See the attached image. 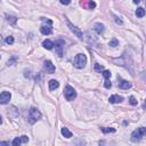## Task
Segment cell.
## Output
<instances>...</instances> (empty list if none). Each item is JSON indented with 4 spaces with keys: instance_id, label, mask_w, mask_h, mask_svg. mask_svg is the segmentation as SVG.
Wrapping results in <instances>:
<instances>
[{
    "instance_id": "cell-29",
    "label": "cell",
    "mask_w": 146,
    "mask_h": 146,
    "mask_svg": "<svg viewBox=\"0 0 146 146\" xmlns=\"http://www.w3.org/2000/svg\"><path fill=\"white\" fill-rule=\"evenodd\" d=\"M59 1H61V4L62 5H70V2H71V0H59Z\"/></svg>"
},
{
    "instance_id": "cell-26",
    "label": "cell",
    "mask_w": 146,
    "mask_h": 146,
    "mask_svg": "<svg viewBox=\"0 0 146 146\" xmlns=\"http://www.w3.org/2000/svg\"><path fill=\"white\" fill-rule=\"evenodd\" d=\"M129 103H130L131 105H134V106H135V105H137V100H136V98L132 97V96H131V97H130V99H129Z\"/></svg>"
},
{
    "instance_id": "cell-4",
    "label": "cell",
    "mask_w": 146,
    "mask_h": 146,
    "mask_svg": "<svg viewBox=\"0 0 146 146\" xmlns=\"http://www.w3.org/2000/svg\"><path fill=\"white\" fill-rule=\"evenodd\" d=\"M30 119H31V122H35V121L40 120L41 119L40 111L36 110L35 107H31V108H30Z\"/></svg>"
},
{
    "instance_id": "cell-33",
    "label": "cell",
    "mask_w": 146,
    "mask_h": 146,
    "mask_svg": "<svg viewBox=\"0 0 146 146\" xmlns=\"http://www.w3.org/2000/svg\"><path fill=\"white\" fill-rule=\"evenodd\" d=\"M1 123H2V118L0 116V124H1Z\"/></svg>"
},
{
    "instance_id": "cell-17",
    "label": "cell",
    "mask_w": 146,
    "mask_h": 146,
    "mask_svg": "<svg viewBox=\"0 0 146 146\" xmlns=\"http://www.w3.org/2000/svg\"><path fill=\"white\" fill-rule=\"evenodd\" d=\"M136 16H137V17H139V18L144 17V16H145V9H144L143 7H139V8H137Z\"/></svg>"
},
{
    "instance_id": "cell-10",
    "label": "cell",
    "mask_w": 146,
    "mask_h": 146,
    "mask_svg": "<svg viewBox=\"0 0 146 146\" xmlns=\"http://www.w3.org/2000/svg\"><path fill=\"white\" fill-rule=\"evenodd\" d=\"M119 87H120L121 89H129V88H131V83H130L129 81H127V80L120 79L119 80Z\"/></svg>"
},
{
    "instance_id": "cell-20",
    "label": "cell",
    "mask_w": 146,
    "mask_h": 146,
    "mask_svg": "<svg viewBox=\"0 0 146 146\" xmlns=\"http://www.w3.org/2000/svg\"><path fill=\"white\" fill-rule=\"evenodd\" d=\"M95 71L98 73H100L104 71V67H103V65H100V64H95Z\"/></svg>"
},
{
    "instance_id": "cell-15",
    "label": "cell",
    "mask_w": 146,
    "mask_h": 146,
    "mask_svg": "<svg viewBox=\"0 0 146 146\" xmlns=\"http://www.w3.org/2000/svg\"><path fill=\"white\" fill-rule=\"evenodd\" d=\"M59 87V82L56 81V80H50L49 81V89L50 90H55Z\"/></svg>"
},
{
    "instance_id": "cell-1",
    "label": "cell",
    "mask_w": 146,
    "mask_h": 146,
    "mask_svg": "<svg viewBox=\"0 0 146 146\" xmlns=\"http://www.w3.org/2000/svg\"><path fill=\"white\" fill-rule=\"evenodd\" d=\"M87 64V57L84 54H78L73 61V65L77 68H83Z\"/></svg>"
},
{
    "instance_id": "cell-24",
    "label": "cell",
    "mask_w": 146,
    "mask_h": 146,
    "mask_svg": "<svg viewBox=\"0 0 146 146\" xmlns=\"http://www.w3.org/2000/svg\"><path fill=\"white\" fill-rule=\"evenodd\" d=\"M6 43H7V45H13V43H14V36H11V35L7 36V38H6Z\"/></svg>"
},
{
    "instance_id": "cell-14",
    "label": "cell",
    "mask_w": 146,
    "mask_h": 146,
    "mask_svg": "<svg viewBox=\"0 0 146 146\" xmlns=\"http://www.w3.org/2000/svg\"><path fill=\"white\" fill-rule=\"evenodd\" d=\"M42 46L46 48V49L50 50V49H52V48H54V42H52L51 40H45L42 42Z\"/></svg>"
},
{
    "instance_id": "cell-6",
    "label": "cell",
    "mask_w": 146,
    "mask_h": 146,
    "mask_svg": "<svg viewBox=\"0 0 146 146\" xmlns=\"http://www.w3.org/2000/svg\"><path fill=\"white\" fill-rule=\"evenodd\" d=\"M11 95L9 91H2L0 93V104H7L10 100Z\"/></svg>"
},
{
    "instance_id": "cell-27",
    "label": "cell",
    "mask_w": 146,
    "mask_h": 146,
    "mask_svg": "<svg viewBox=\"0 0 146 146\" xmlns=\"http://www.w3.org/2000/svg\"><path fill=\"white\" fill-rule=\"evenodd\" d=\"M16 61H17V57H14V58L9 59V61L7 62V64H8V65H13V63H15Z\"/></svg>"
},
{
    "instance_id": "cell-9",
    "label": "cell",
    "mask_w": 146,
    "mask_h": 146,
    "mask_svg": "<svg viewBox=\"0 0 146 146\" xmlns=\"http://www.w3.org/2000/svg\"><path fill=\"white\" fill-rule=\"evenodd\" d=\"M67 24H68V26H70V30L73 32V33L75 34V35L78 36V38H79V39H82V38H83V33H82V31L79 29V27H77V26H75V25L71 24L70 22H68Z\"/></svg>"
},
{
    "instance_id": "cell-21",
    "label": "cell",
    "mask_w": 146,
    "mask_h": 146,
    "mask_svg": "<svg viewBox=\"0 0 146 146\" xmlns=\"http://www.w3.org/2000/svg\"><path fill=\"white\" fill-rule=\"evenodd\" d=\"M21 143H22V140H21V137H16L15 139L13 140V146H18V145H21Z\"/></svg>"
},
{
    "instance_id": "cell-13",
    "label": "cell",
    "mask_w": 146,
    "mask_h": 146,
    "mask_svg": "<svg viewBox=\"0 0 146 146\" xmlns=\"http://www.w3.org/2000/svg\"><path fill=\"white\" fill-rule=\"evenodd\" d=\"M104 25L102 24V23H96L95 25H94V30L96 31V33L97 34H100V33H103L104 32Z\"/></svg>"
},
{
    "instance_id": "cell-30",
    "label": "cell",
    "mask_w": 146,
    "mask_h": 146,
    "mask_svg": "<svg viewBox=\"0 0 146 146\" xmlns=\"http://www.w3.org/2000/svg\"><path fill=\"white\" fill-rule=\"evenodd\" d=\"M114 20H115V22L118 23V24H120V25H122V21L120 20L119 17H116V16H114Z\"/></svg>"
},
{
    "instance_id": "cell-12",
    "label": "cell",
    "mask_w": 146,
    "mask_h": 146,
    "mask_svg": "<svg viewBox=\"0 0 146 146\" xmlns=\"http://www.w3.org/2000/svg\"><path fill=\"white\" fill-rule=\"evenodd\" d=\"M110 103H112V104H116V103H121L123 100V98L121 97V96L119 95H112L111 97H110Z\"/></svg>"
},
{
    "instance_id": "cell-25",
    "label": "cell",
    "mask_w": 146,
    "mask_h": 146,
    "mask_svg": "<svg viewBox=\"0 0 146 146\" xmlns=\"http://www.w3.org/2000/svg\"><path fill=\"white\" fill-rule=\"evenodd\" d=\"M104 86H105V88H107V89L111 88V87H112V83H111V81H110V79H107L106 81H105Z\"/></svg>"
},
{
    "instance_id": "cell-2",
    "label": "cell",
    "mask_w": 146,
    "mask_h": 146,
    "mask_svg": "<svg viewBox=\"0 0 146 146\" xmlns=\"http://www.w3.org/2000/svg\"><path fill=\"white\" fill-rule=\"evenodd\" d=\"M145 134H146L145 128H144V127L138 128V129L135 130V131L131 134V140L135 141V143H136V141H139L144 136H145Z\"/></svg>"
},
{
    "instance_id": "cell-31",
    "label": "cell",
    "mask_w": 146,
    "mask_h": 146,
    "mask_svg": "<svg viewBox=\"0 0 146 146\" xmlns=\"http://www.w3.org/2000/svg\"><path fill=\"white\" fill-rule=\"evenodd\" d=\"M0 145H9L8 141H0Z\"/></svg>"
},
{
    "instance_id": "cell-3",
    "label": "cell",
    "mask_w": 146,
    "mask_h": 146,
    "mask_svg": "<svg viewBox=\"0 0 146 146\" xmlns=\"http://www.w3.org/2000/svg\"><path fill=\"white\" fill-rule=\"evenodd\" d=\"M64 96H65L66 100H73L77 97V91L73 89V87L66 86L65 89H64Z\"/></svg>"
},
{
    "instance_id": "cell-8",
    "label": "cell",
    "mask_w": 146,
    "mask_h": 146,
    "mask_svg": "<svg viewBox=\"0 0 146 146\" xmlns=\"http://www.w3.org/2000/svg\"><path fill=\"white\" fill-rule=\"evenodd\" d=\"M55 46V50H56L57 55H58V57H62L63 56V46H64V41L63 40H58L57 42L54 43Z\"/></svg>"
},
{
    "instance_id": "cell-16",
    "label": "cell",
    "mask_w": 146,
    "mask_h": 146,
    "mask_svg": "<svg viewBox=\"0 0 146 146\" xmlns=\"http://www.w3.org/2000/svg\"><path fill=\"white\" fill-rule=\"evenodd\" d=\"M62 135H63L65 138H71L72 137V132L70 131V130L67 129V128H62Z\"/></svg>"
},
{
    "instance_id": "cell-28",
    "label": "cell",
    "mask_w": 146,
    "mask_h": 146,
    "mask_svg": "<svg viewBox=\"0 0 146 146\" xmlns=\"http://www.w3.org/2000/svg\"><path fill=\"white\" fill-rule=\"evenodd\" d=\"M21 140H22V143H27V141H29V137L24 135V136L21 137Z\"/></svg>"
},
{
    "instance_id": "cell-18",
    "label": "cell",
    "mask_w": 146,
    "mask_h": 146,
    "mask_svg": "<svg viewBox=\"0 0 146 146\" xmlns=\"http://www.w3.org/2000/svg\"><path fill=\"white\" fill-rule=\"evenodd\" d=\"M100 130H102L104 134H108V132H115V129L114 128H106V127H103L100 128Z\"/></svg>"
},
{
    "instance_id": "cell-22",
    "label": "cell",
    "mask_w": 146,
    "mask_h": 146,
    "mask_svg": "<svg viewBox=\"0 0 146 146\" xmlns=\"http://www.w3.org/2000/svg\"><path fill=\"white\" fill-rule=\"evenodd\" d=\"M7 21H8V22H10L11 24L14 25L16 23V21H17V18L14 17V16H7Z\"/></svg>"
},
{
    "instance_id": "cell-11",
    "label": "cell",
    "mask_w": 146,
    "mask_h": 146,
    "mask_svg": "<svg viewBox=\"0 0 146 146\" xmlns=\"http://www.w3.org/2000/svg\"><path fill=\"white\" fill-rule=\"evenodd\" d=\"M40 32L42 34H46V35H48V34H50L52 32V29L50 25H42V26L40 27Z\"/></svg>"
},
{
    "instance_id": "cell-32",
    "label": "cell",
    "mask_w": 146,
    "mask_h": 146,
    "mask_svg": "<svg viewBox=\"0 0 146 146\" xmlns=\"http://www.w3.org/2000/svg\"><path fill=\"white\" fill-rule=\"evenodd\" d=\"M134 2H135V4H139V2H140V0H134Z\"/></svg>"
},
{
    "instance_id": "cell-7",
    "label": "cell",
    "mask_w": 146,
    "mask_h": 146,
    "mask_svg": "<svg viewBox=\"0 0 146 146\" xmlns=\"http://www.w3.org/2000/svg\"><path fill=\"white\" fill-rule=\"evenodd\" d=\"M43 68H45L46 72L49 73V74H52V73L55 72V70H56L55 65L50 61H45V63H43Z\"/></svg>"
},
{
    "instance_id": "cell-23",
    "label": "cell",
    "mask_w": 146,
    "mask_h": 146,
    "mask_svg": "<svg viewBox=\"0 0 146 146\" xmlns=\"http://www.w3.org/2000/svg\"><path fill=\"white\" fill-rule=\"evenodd\" d=\"M111 47H116V46H119V41L116 40V39H112L111 41H110V43H108Z\"/></svg>"
},
{
    "instance_id": "cell-19",
    "label": "cell",
    "mask_w": 146,
    "mask_h": 146,
    "mask_svg": "<svg viewBox=\"0 0 146 146\" xmlns=\"http://www.w3.org/2000/svg\"><path fill=\"white\" fill-rule=\"evenodd\" d=\"M103 77L105 78V79H110V78H111V71L110 70H104L103 71Z\"/></svg>"
},
{
    "instance_id": "cell-5",
    "label": "cell",
    "mask_w": 146,
    "mask_h": 146,
    "mask_svg": "<svg viewBox=\"0 0 146 146\" xmlns=\"http://www.w3.org/2000/svg\"><path fill=\"white\" fill-rule=\"evenodd\" d=\"M80 5H81L84 9H94L96 7V2L93 1V0H81Z\"/></svg>"
}]
</instances>
